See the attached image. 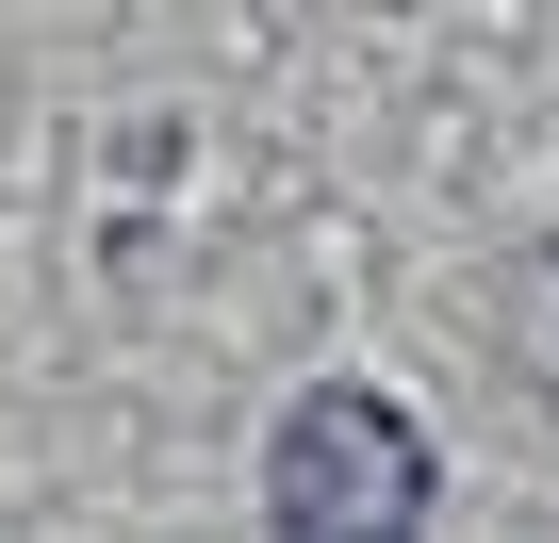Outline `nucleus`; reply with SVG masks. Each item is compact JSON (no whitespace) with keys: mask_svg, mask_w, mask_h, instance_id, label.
Masks as SVG:
<instances>
[{"mask_svg":"<svg viewBox=\"0 0 559 543\" xmlns=\"http://www.w3.org/2000/svg\"><path fill=\"white\" fill-rule=\"evenodd\" d=\"M428 494H444V461L379 379H313L263 428V510L297 543H395V527H428Z\"/></svg>","mask_w":559,"mask_h":543,"instance_id":"nucleus-1","label":"nucleus"}]
</instances>
